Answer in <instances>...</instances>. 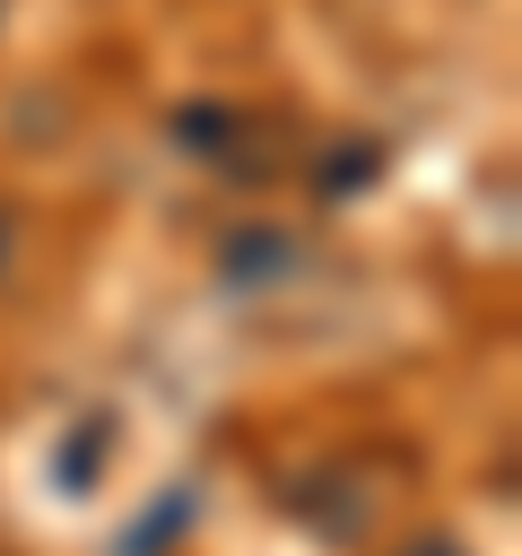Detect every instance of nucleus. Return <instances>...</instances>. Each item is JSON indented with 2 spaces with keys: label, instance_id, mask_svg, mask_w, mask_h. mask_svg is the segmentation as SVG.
I'll list each match as a JSON object with an SVG mask.
<instances>
[{
  "label": "nucleus",
  "instance_id": "obj_4",
  "mask_svg": "<svg viewBox=\"0 0 522 556\" xmlns=\"http://www.w3.org/2000/svg\"><path fill=\"white\" fill-rule=\"evenodd\" d=\"M104 452H113V417H104V408H87V417H78V443H61V486H70V495H87V486H96V469H104Z\"/></svg>",
  "mask_w": 522,
  "mask_h": 556
},
{
  "label": "nucleus",
  "instance_id": "obj_3",
  "mask_svg": "<svg viewBox=\"0 0 522 556\" xmlns=\"http://www.w3.org/2000/svg\"><path fill=\"white\" fill-rule=\"evenodd\" d=\"M374 174H383V139H365V130H357V139H331V148L313 156V200H339V191H365Z\"/></svg>",
  "mask_w": 522,
  "mask_h": 556
},
{
  "label": "nucleus",
  "instance_id": "obj_1",
  "mask_svg": "<svg viewBox=\"0 0 522 556\" xmlns=\"http://www.w3.org/2000/svg\"><path fill=\"white\" fill-rule=\"evenodd\" d=\"M296 261H304V235H296V226H278V217H252V226H226V235H217V278H226L235 295L278 287Z\"/></svg>",
  "mask_w": 522,
  "mask_h": 556
},
{
  "label": "nucleus",
  "instance_id": "obj_2",
  "mask_svg": "<svg viewBox=\"0 0 522 556\" xmlns=\"http://www.w3.org/2000/svg\"><path fill=\"white\" fill-rule=\"evenodd\" d=\"M244 122H252V113H235V104H174V122H165V130H174V148H183V156L226 165V148L244 139Z\"/></svg>",
  "mask_w": 522,
  "mask_h": 556
},
{
  "label": "nucleus",
  "instance_id": "obj_6",
  "mask_svg": "<svg viewBox=\"0 0 522 556\" xmlns=\"http://www.w3.org/2000/svg\"><path fill=\"white\" fill-rule=\"evenodd\" d=\"M9 261H17V208L0 200V278H9Z\"/></svg>",
  "mask_w": 522,
  "mask_h": 556
},
{
  "label": "nucleus",
  "instance_id": "obj_7",
  "mask_svg": "<svg viewBox=\"0 0 522 556\" xmlns=\"http://www.w3.org/2000/svg\"><path fill=\"white\" fill-rule=\"evenodd\" d=\"M0 17H9V0H0Z\"/></svg>",
  "mask_w": 522,
  "mask_h": 556
},
{
  "label": "nucleus",
  "instance_id": "obj_5",
  "mask_svg": "<svg viewBox=\"0 0 522 556\" xmlns=\"http://www.w3.org/2000/svg\"><path fill=\"white\" fill-rule=\"evenodd\" d=\"M391 556H461V539H444V530H426V539H400Z\"/></svg>",
  "mask_w": 522,
  "mask_h": 556
}]
</instances>
